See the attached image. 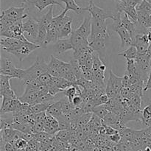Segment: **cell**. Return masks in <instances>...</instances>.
<instances>
[{"instance_id": "6da1fadb", "label": "cell", "mask_w": 151, "mask_h": 151, "mask_svg": "<svg viewBox=\"0 0 151 151\" xmlns=\"http://www.w3.org/2000/svg\"><path fill=\"white\" fill-rule=\"evenodd\" d=\"M48 72V63L43 58H36L35 63L27 69H25V75L22 80L24 83L27 84L32 80L38 79L41 75Z\"/></svg>"}, {"instance_id": "7a4b0ae2", "label": "cell", "mask_w": 151, "mask_h": 151, "mask_svg": "<svg viewBox=\"0 0 151 151\" xmlns=\"http://www.w3.org/2000/svg\"><path fill=\"white\" fill-rule=\"evenodd\" d=\"M121 16H122V13L117 12L116 19L114 21V23L113 28L114 30L116 32L121 39V48L125 50L128 47L133 46L134 42H133L132 37L131 36L128 31L122 26V22H121Z\"/></svg>"}, {"instance_id": "3957f363", "label": "cell", "mask_w": 151, "mask_h": 151, "mask_svg": "<svg viewBox=\"0 0 151 151\" xmlns=\"http://www.w3.org/2000/svg\"><path fill=\"white\" fill-rule=\"evenodd\" d=\"M84 9L85 11H88L90 13L91 19L94 20L106 22V20L109 19H113L114 21L116 19V14L100 8L93 2L92 0L89 1L88 7H84Z\"/></svg>"}, {"instance_id": "277c9868", "label": "cell", "mask_w": 151, "mask_h": 151, "mask_svg": "<svg viewBox=\"0 0 151 151\" xmlns=\"http://www.w3.org/2000/svg\"><path fill=\"white\" fill-rule=\"evenodd\" d=\"M0 74L10 76L13 78L23 80L25 75V69L16 67L13 62L9 59H3L1 60Z\"/></svg>"}, {"instance_id": "5b68a950", "label": "cell", "mask_w": 151, "mask_h": 151, "mask_svg": "<svg viewBox=\"0 0 151 151\" xmlns=\"http://www.w3.org/2000/svg\"><path fill=\"white\" fill-rule=\"evenodd\" d=\"M110 35L108 32L106 22L94 20L91 19V33L88 38V41L97 38L109 39Z\"/></svg>"}, {"instance_id": "8992f818", "label": "cell", "mask_w": 151, "mask_h": 151, "mask_svg": "<svg viewBox=\"0 0 151 151\" xmlns=\"http://www.w3.org/2000/svg\"><path fill=\"white\" fill-rule=\"evenodd\" d=\"M28 15L27 13H26L25 7H9L7 10H1L0 18H4V19L16 22L19 20H23Z\"/></svg>"}, {"instance_id": "52a82bcc", "label": "cell", "mask_w": 151, "mask_h": 151, "mask_svg": "<svg viewBox=\"0 0 151 151\" xmlns=\"http://www.w3.org/2000/svg\"><path fill=\"white\" fill-rule=\"evenodd\" d=\"M40 47H41L40 45H38V44H35V43L32 42V41H27L26 42H23V44L20 47H18L16 50H12L9 53L15 55L17 58H19V60L20 61H22L32 52L37 50V49L40 48Z\"/></svg>"}, {"instance_id": "ba28073f", "label": "cell", "mask_w": 151, "mask_h": 151, "mask_svg": "<svg viewBox=\"0 0 151 151\" xmlns=\"http://www.w3.org/2000/svg\"><path fill=\"white\" fill-rule=\"evenodd\" d=\"M12 77L0 74V94L1 97H8L12 99H19L10 86V81Z\"/></svg>"}, {"instance_id": "9c48e42d", "label": "cell", "mask_w": 151, "mask_h": 151, "mask_svg": "<svg viewBox=\"0 0 151 151\" xmlns=\"http://www.w3.org/2000/svg\"><path fill=\"white\" fill-rule=\"evenodd\" d=\"M2 103H1V109H0V114L3 115L5 113H10V112L19 111L22 106V103L19 100V99H12L8 97H1Z\"/></svg>"}, {"instance_id": "30bf717a", "label": "cell", "mask_w": 151, "mask_h": 151, "mask_svg": "<svg viewBox=\"0 0 151 151\" xmlns=\"http://www.w3.org/2000/svg\"><path fill=\"white\" fill-rule=\"evenodd\" d=\"M106 39L103 38H97L88 41L89 47L93 50V51L97 52L100 56V59L106 64Z\"/></svg>"}, {"instance_id": "8fae6325", "label": "cell", "mask_w": 151, "mask_h": 151, "mask_svg": "<svg viewBox=\"0 0 151 151\" xmlns=\"http://www.w3.org/2000/svg\"><path fill=\"white\" fill-rule=\"evenodd\" d=\"M38 97L39 94L38 93V88H34L29 85H26L23 95L19 97V99L22 103H26L29 106H32L35 104Z\"/></svg>"}, {"instance_id": "7c38bea8", "label": "cell", "mask_w": 151, "mask_h": 151, "mask_svg": "<svg viewBox=\"0 0 151 151\" xmlns=\"http://www.w3.org/2000/svg\"><path fill=\"white\" fill-rule=\"evenodd\" d=\"M133 46L137 49L138 54H145L147 52L150 43L147 39V33L136 34V36L133 39Z\"/></svg>"}, {"instance_id": "4fadbf2b", "label": "cell", "mask_w": 151, "mask_h": 151, "mask_svg": "<svg viewBox=\"0 0 151 151\" xmlns=\"http://www.w3.org/2000/svg\"><path fill=\"white\" fill-rule=\"evenodd\" d=\"M38 29H39V24L38 21L28 17V19L23 23L24 32H27L28 35L30 36L34 41H35L38 37Z\"/></svg>"}, {"instance_id": "5bb4252c", "label": "cell", "mask_w": 151, "mask_h": 151, "mask_svg": "<svg viewBox=\"0 0 151 151\" xmlns=\"http://www.w3.org/2000/svg\"><path fill=\"white\" fill-rule=\"evenodd\" d=\"M44 127V131L50 135H55L56 133L59 131V122L56 118L47 114L45 119L42 122Z\"/></svg>"}, {"instance_id": "9a60e30c", "label": "cell", "mask_w": 151, "mask_h": 151, "mask_svg": "<svg viewBox=\"0 0 151 151\" xmlns=\"http://www.w3.org/2000/svg\"><path fill=\"white\" fill-rule=\"evenodd\" d=\"M116 10L117 12L126 13L130 19H132L134 22H138V13H137V7L128 5L125 1H120L116 4Z\"/></svg>"}, {"instance_id": "2e32d148", "label": "cell", "mask_w": 151, "mask_h": 151, "mask_svg": "<svg viewBox=\"0 0 151 151\" xmlns=\"http://www.w3.org/2000/svg\"><path fill=\"white\" fill-rule=\"evenodd\" d=\"M69 50L74 51V47L69 39H58L55 44L53 45V51L58 55L64 54Z\"/></svg>"}, {"instance_id": "e0dca14e", "label": "cell", "mask_w": 151, "mask_h": 151, "mask_svg": "<svg viewBox=\"0 0 151 151\" xmlns=\"http://www.w3.org/2000/svg\"><path fill=\"white\" fill-rule=\"evenodd\" d=\"M69 41H70L72 45L73 46L74 50L81 48V47H88L89 46L88 40L86 39L84 37H83L82 35H81L78 32H75V30H74L72 33L71 34Z\"/></svg>"}, {"instance_id": "ac0fdd59", "label": "cell", "mask_w": 151, "mask_h": 151, "mask_svg": "<svg viewBox=\"0 0 151 151\" xmlns=\"http://www.w3.org/2000/svg\"><path fill=\"white\" fill-rule=\"evenodd\" d=\"M121 22H122L123 27H125L128 31L131 36L134 39V37L136 36V32H137V22H134L132 19H130L129 16L125 13H123L122 16H121Z\"/></svg>"}, {"instance_id": "d6986e66", "label": "cell", "mask_w": 151, "mask_h": 151, "mask_svg": "<svg viewBox=\"0 0 151 151\" xmlns=\"http://www.w3.org/2000/svg\"><path fill=\"white\" fill-rule=\"evenodd\" d=\"M75 32H78L83 37L88 39L91 33V17H86L81 26L75 29Z\"/></svg>"}, {"instance_id": "ffe728a7", "label": "cell", "mask_w": 151, "mask_h": 151, "mask_svg": "<svg viewBox=\"0 0 151 151\" xmlns=\"http://www.w3.org/2000/svg\"><path fill=\"white\" fill-rule=\"evenodd\" d=\"M62 102L60 101L58 102H53L51 105L50 106L49 109H47V114L52 116L53 117L56 118V119H59V118L62 117L63 116V113H62Z\"/></svg>"}, {"instance_id": "44dd1931", "label": "cell", "mask_w": 151, "mask_h": 151, "mask_svg": "<svg viewBox=\"0 0 151 151\" xmlns=\"http://www.w3.org/2000/svg\"><path fill=\"white\" fill-rule=\"evenodd\" d=\"M109 79L108 83L111 84L117 94H119L122 87V77H119L115 75L111 70L109 71Z\"/></svg>"}, {"instance_id": "7402d4cb", "label": "cell", "mask_w": 151, "mask_h": 151, "mask_svg": "<svg viewBox=\"0 0 151 151\" xmlns=\"http://www.w3.org/2000/svg\"><path fill=\"white\" fill-rule=\"evenodd\" d=\"M60 1L66 4L64 11L66 12V13L69 10H72L75 13L80 14V13H82L83 12L85 11L84 7H82L78 5L76 1H75V0H60Z\"/></svg>"}, {"instance_id": "603a6c76", "label": "cell", "mask_w": 151, "mask_h": 151, "mask_svg": "<svg viewBox=\"0 0 151 151\" xmlns=\"http://www.w3.org/2000/svg\"><path fill=\"white\" fill-rule=\"evenodd\" d=\"M54 4L59 5L60 7H63V4H62L60 0H38L34 6L38 9V11L41 12L46 7H49V6H53Z\"/></svg>"}, {"instance_id": "cb8c5ba5", "label": "cell", "mask_w": 151, "mask_h": 151, "mask_svg": "<svg viewBox=\"0 0 151 151\" xmlns=\"http://www.w3.org/2000/svg\"><path fill=\"white\" fill-rule=\"evenodd\" d=\"M52 103H37V104L29 106L28 109V114H37L42 113V112H47V109H49L50 105Z\"/></svg>"}, {"instance_id": "d4e9b609", "label": "cell", "mask_w": 151, "mask_h": 151, "mask_svg": "<svg viewBox=\"0 0 151 151\" xmlns=\"http://www.w3.org/2000/svg\"><path fill=\"white\" fill-rule=\"evenodd\" d=\"M53 19H54V17H53V6H50V9L47 11V13L46 14H44L39 20L37 21H38L40 26H42L47 28L49 27V25L51 24V22H52Z\"/></svg>"}, {"instance_id": "484cf974", "label": "cell", "mask_w": 151, "mask_h": 151, "mask_svg": "<svg viewBox=\"0 0 151 151\" xmlns=\"http://www.w3.org/2000/svg\"><path fill=\"white\" fill-rule=\"evenodd\" d=\"M121 123L120 122V116L113 112H110L104 119H103V125L106 126L113 127L116 124Z\"/></svg>"}, {"instance_id": "4316f807", "label": "cell", "mask_w": 151, "mask_h": 151, "mask_svg": "<svg viewBox=\"0 0 151 151\" xmlns=\"http://www.w3.org/2000/svg\"><path fill=\"white\" fill-rule=\"evenodd\" d=\"M137 55H138L137 49L134 46H131V47H128V49L119 53L118 55L123 56L126 60H135Z\"/></svg>"}, {"instance_id": "83f0119b", "label": "cell", "mask_w": 151, "mask_h": 151, "mask_svg": "<svg viewBox=\"0 0 151 151\" xmlns=\"http://www.w3.org/2000/svg\"><path fill=\"white\" fill-rule=\"evenodd\" d=\"M17 131L12 128H7L1 131V141L4 143H10L14 139Z\"/></svg>"}, {"instance_id": "f1b7e54d", "label": "cell", "mask_w": 151, "mask_h": 151, "mask_svg": "<svg viewBox=\"0 0 151 151\" xmlns=\"http://www.w3.org/2000/svg\"><path fill=\"white\" fill-rule=\"evenodd\" d=\"M72 20L69 21L65 25H63V27L58 31V39H63V38H66L69 35H71L72 33Z\"/></svg>"}, {"instance_id": "f546056e", "label": "cell", "mask_w": 151, "mask_h": 151, "mask_svg": "<svg viewBox=\"0 0 151 151\" xmlns=\"http://www.w3.org/2000/svg\"><path fill=\"white\" fill-rule=\"evenodd\" d=\"M105 72L106 71L100 70V69H98V70L94 72V78H93L92 82L96 85L99 86L105 87Z\"/></svg>"}, {"instance_id": "4dcf8cb0", "label": "cell", "mask_w": 151, "mask_h": 151, "mask_svg": "<svg viewBox=\"0 0 151 151\" xmlns=\"http://www.w3.org/2000/svg\"><path fill=\"white\" fill-rule=\"evenodd\" d=\"M111 111L107 108L106 105H102V106H99L94 108L93 109L92 113L101 119H103Z\"/></svg>"}, {"instance_id": "1f68e13d", "label": "cell", "mask_w": 151, "mask_h": 151, "mask_svg": "<svg viewBox=\"0 0 151 151\" xmlns=\"http://www.w3.org/2000/svg\"><path fill=\"white\" fill-rule=\"evenodd\" d=\"M92 116H93V113L83 114L78 120V129L82 130L83 128H85V127L89 123L91 118H92Z\"/></svg>"}, {"instance_id": "d6a6232c", "label": "cell", "mask_w": 151, "mask_h": 151, "mask_svg": "<svg viewBox=\"0 0 151 151\" xmlns=\"http://www.w3.org/2000/svg\"><path fill=\"white\" fill-rule=\"evenodd\" d=\"M72 134V132L69 130H61L56 133V134L55 135V138L58 140L68 142L70 140Z\"/></svg>"}, {"instance_id": "836d02e7", "label": "cell", "mask_w": 151, "mask_h": 151, "mask_svg": "<svg viewBox=\"0 0 151 151\" xmlns=\"http://www.w3.org/2000/svg\"><path fill=\"white\" fill-rule=\"evenodd\" d=\"M135 61L137 65L150 64L151 56L147 52L145 54H138L136 58Z\"/></svg>"}, {"instance_id": "e575fe53", "label": "cell", "mask_w": 151, "mask_h": 151, "mask_svg": "<svg viewBox=\"0 0 151 151\" xmlns=\"http://www.w3.org/2000/svg\"><path fill=\"white\" fill-rule=\"evenodd\" d=\"M137 11L143 12V13H148L151 15V4L148 0H143L142 2L137 5Z\"/></svg>"}, {"instance_id": "d590c367", "label": "cell", "mask_w": 151, "mask_h": 151, "mask_svg": "<svg viewBox=\"0 0 151 151\" xmlns=\"http://www.w3.org/2000/svg\"><path fill=\"white\" fill-rule=\"evenodd\" d=\"M62 102V113L64 116H66V115H69V114H71L73 111V109H75L74 106L72 105V103L69 101V100H61Z\"/></svg>"}, {"instance_id": "8d00e7d4", "label": "cell", "mask_w": 151, "mask_h": 151, "mask_svg": "<svg viewBox=\"0 0 151 151\" xmlns=\"http://www.w3.org/2000/svg\"><path fill=\"white\" fill-rule=\"evenodd\" d=\"M55 99V96H52L50 93H47V94L40 95L35 104H37V103H50Z\"/></svg>"}, {"instance_id": "74e56055", "label": "cell", "mask_w": 151, "mask_h": 151, "mask_svg": "<svg viewBox=\"0 0 151 151\" xmlns=\"http://www.w3.org/2000/svg\"><path fill=\"white\" fill-rule=\"evenodd\" d=\"M142 123L147 122L151 119V105L148 104L143 109L142 112Z\"/></svg>"}, {"instance_id": "f35d334b", "label": "cell", "mask_w": 151, "mask_h": 151, "mask_svg": "<svg viewBox=\"0 0 151 151\" xmlns=\"http://www.w3.org/2000/svg\"><path fill=\"white\" fill-rule=\"evenodd\" d=\"M92 55H93L92 70L94 71V72H95V71L100 69V66H101L103 64H104V63H103V62L102 61V60L100 59V56H99V55L97 54V52H94Z\"/></svg>"}, {"instance_id": "ab89813d", "label": "cell", "mask_w": 151, "mask_h": 151, "mask_svg": "<svg viewBox=\"0 0 151 151\" xmlns=\"http://www.w3.org/2000/svg\"><path fill=\"white\" fill-rule=\"evenodd\" d=\"M13 117L12 118H7V119H3L1 118L0 120V128H1V131L4 129H7V128H12V125L13 124Z\"/></svg>"}, {"instance_id": "60d3db41", "label": "cell", "mask_w": 151, "mask_h": 151, "mask_svg": "<svg viewBox=\"0 0 151 151\" xmlns=\"http://www.w3.org/2000/svg\"><path fill=\"white\" fill-rule=\"evenodd\" d=\"M52 79V76L49 72L43 74V75H41V76L38 78V80H39L40 82L41 83V84L46 86L51 82Z\"/></svg>"}, {"instance_id": "b9f144b4", "label": "cell", "mask_w": 151, "mask_h": 151, "mask_svg": "<svg viewBox=\"0 0 151 151\" xmlns=\"http://www.w3.org/2000/svg\"><path fill=\"white\" fill-rule=\"evenodd\" d=\"M52 135H50V134H49L48 133L44 131V132H41L38 134H35V139L37 140L38 142H43L44 141H45V140L48 139L50 138H52Z\"/></svg>"}, {"instance_id": "7bdbcfd3", "label": "cell", "mask_w": 151, "mask_h": 151, "mask_svg": "<svg viewBox=\"0 0 151 151\" xmlns=\"http://www.w3.org/2000/svg\"><path fill=\"white\" fill-rule=\"evenodd\" d=\"M47 88H48V92L50 93V94H52V96H55V97L56 94H58L60 92H63V91L62 89H60V88H58V86H55L52 85L51 83H49L47 85Z\"/></svg>"}, {"instance_id": "ee69618b", "label": "cell", "mask_w": 151, "mask_h": 151, "mask_svg": "<svg viewBox=\"0 0 151 151\" xmlns=\"http://www.w3.org/2000/svg\"><path fill=\"white\" fill-rule=\"evenodd\" d=\"M44 127L42 122H36L35 125L32 126V133L34 134H38L39 133L44 132Z\"/></svg>"}, {"instance_id": "f6af8a7d", "label": "cell", "mask_w": 151, "mask_h": 151, "mask_svg": "<svg viewBox=\"0 0 151 151\" xmlns=\"http://www.w3.org/2000/svg\"><path fill=\"white\" fill-rule=\"evenodd\" d=\"M65 79L69 81V82L72 83L74 85H77V82H78V78H77L76 75L72 72V71H71L70 72L67 74V75L65 76Z\"/></svg>"}, {"instance_id": "bcb514c9", "label": "cell", "mask_w": 151, "mask_h": 151, "mask_svg": "<svg viewBox=\"0 0 151 151\" xmlns=\"http://www.w3.org/2000/svg\"><path fill=\"white\" fill-rule=\"evenodd\" d=\"M131 81H130V78L127 74H125L123 77H122V87L125 88H131Z\"/></svg>"}, {"instance_id": "7dc6e473", "label": "cell", "mask_w": 151, "mask_h": 151, "mask_svg": "<svg viewBox=\"0 0 151 151\" xmlns=\"http://www.w3.org/2000/svg\"><path fill=\"white\" fill-rule=\"evenodd\" d=\"M36 122H43L47 116V112H42V113L37 114H33Z\"/></svg>"}, {"instance_id": "c3c4849f", "label": "cell", "mask_w": 151, "mask_h": 151, "mask_svg": "<svg viewBox=\"0 0 151 151\" xmlns=\"http://www.w3.org/2000/svg\"><path fill=\"white\" fill-rule=\"evenodd\" d=\"M109 139H110L111 141L113 142L116 143V144H119L121 142V139H122V137H121V135L119 134V133H118V134L109 136Z\"/></svg>"}, {"instance_id": "681fc988", "label": "cell", "mask_w": 151, "mask_h": 151, "mask_svg": "<svg viewBox=\"0 0 151 151\" xmlns=\"http://www.w3.org/2000/svg\"><path fill=\"white\" fill-rule=\"evenodd\" d=\"M35 134H32V133H26V134H22V138L29 142L35 139Z\"/></svg>"}, {"instance_id": "f907efd6", "label": "cell", "mask_w": 151, "mask_h": 151, "mask_svg": "<svg viewBox=\"0 0 151 151\" xmlns=\"http://www.w3.org/2000/svg\"><path fill=\"white\" fill-rule=\"evenodd\" d=\"M37 1H38V0H25V1H26L27 3H28L29 4H33V5H35V3L37 2Z\"/></svg>"}, {"instance_id": "816d5d0a", "label": "cell", "mask_w": 151, "mask_h": 151, "mask_svg": "<svg viewBox=\"0 0 151 151\" xmlns=\"http://www.w3.org/2000/svg\"><path fill=\"white\" fill-rule=\"evenodd\" d=\"M147 39H148L149 42L151 44V32L150 31H148V32L147 33Z\"/></svg>"}, {"instance_id": "f5cc1de1", "label": "cell", "mask_w": 151, "mask_h": 151, "mask_svg": "<svg viewBox=\"0 0 151 151\" xmlns=\"http://www.w3.org/2000/svg\"><path fill=\"white\" fill-rule=\"evenodd\" d=\"M147 53H148V54L151 56V44H150V46H149L148 50H147Z\"/></svg>"}, {"instance_id": "db71d44e", "label": "cell", "mask_w": 151, "mask_h": 151, "mask_svg": "<svg viewBox=\"0 0 151 151\" xmlns=\"http://www.w3.org/2000/svg\"><path fill=\"white\" fill-rule=\"evenodd\" d=\"M118 1H126L127 0H118Z\"/></svg>"}, {"instance_id": "11a10c76", "label": "cell", "mask_w": 151, "mask_h": 151, "mask_svg": "<svg viewBox=\"0 0 151 151\" xmlns=\"http://www.w3.org/2000/svg\"><path fill=\"white\" fill-rule=\"evenodd\" d=\"M138 1H139V2H142V1H143V0H138Z\"/></svg>"}, {"instance_id": "9f6ffc18", "label": "cell", "mask_w": 151, "mask_h": 151, "mask_svg": "<svg viewBox=\"0 0 151 151\" xmlns=\"http://www.w3.org/2000/svg\"><path fill=\"white\" fill-rule=\"evenodd\" d=\"M22 151H26V150H22Z\"/></svg>"}, {"instance_id": "6f0895ef", "label": "cell", "mask_w": 151, "mask_h": 151, "mask_svg": "<svg viewBox=\"0 0 151 151\" xmlns=\"http://www.w3.org/2000/svg\"><path fill=\"white\" fill-rule=\"evenodd\" d=\"M150 105H151V103H150Z\"/></svg>"}]
</instances>
